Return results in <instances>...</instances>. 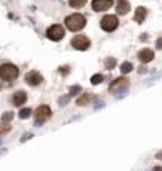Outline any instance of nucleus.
I'll list each match as a JSON object with an SVG mask.
<instances>
[{
  "mask_svg": "<svg viewBox=\"0 0 162 171\" xmlns=\"http://www.w3.org/2000/svg\"><path fill=\"white\" fill-rule=\"evenodd\" d=\"M10 130H12V125H9L7 123H6V124H0V135L9 133Z\"/></svg>",
  "mask_w": 162,
  "mask_h": 171,
  "instance_id": "obj_21",
  "label": "nucleus"
},
{
  "mask_svg": "<svg viewBox=\"0 0 162 171\" xmlns=\"http://www.w3.org/2000/svg\"><path fill=\"white\" fill-rule=\"evenodd\" d=\"M85 3H87V0H68V5L73 9H81L85 6Z\"/></svg>",
  "mask_w": 162,
  "mask_h": 171,
  "instance_id": "obj_15",
  "label": "nucleus"
},
{
  "mask_svg": "<svg viewBox=\"0 0 162 171\" xmlns=\"http://www.w3.org/2000/svg\"><path fill=\"white\" fill-rule=\"evenodd\" d=\"M12 120H13V113L12 111H6L5 114L2 116V121H5V123H9Z\"/></svg>",
  "mask_w": 162,
  "mask_h": 171,
  "instance_id": "obj_20",
  "label": "nucleus"
},
{
  "mask_svg": "<svg viewBox=\"0 0 162 171\" xmlns=\"http://www.w3.org/2000/svg\"><path fill=\"white\" fill-rule=\"evenodd\" d=\"M154 57H155V54H154V51L151 50V49H142V50L138 53V59L142 61V63H149V61H152Z\"/></svg>",
  "mask_w": 162,
  "mask_h": 171,
  "instance_id": "obj_9",
  "label": "nucleus"
},
{
  "mask_svg": "<svg viewBox=\"0 0 162 171\" xmlns=\"http://www.w3.org/2000/svg\"><path fill=\"white\" fill-rule=\"evenodd\" d=\"M19 77V69L17 66L12 64V63H5L0 66V79L5 81H13Z\"/></svg>",
  "mask_w": 162,
  "mask_h": 171,
  "instance_id": "obj_2",
  "label": "nucleus"
},
{
  "mask_svg": "<svg viewBox=\"0 0 162 171\" xmlns=\"http://www.w3.org/2000/svg\"><path fill=\"white\" fill-rule=\"evenodd\" d=\"M127 86H128V80L125 79V77H120V79H115L111 83V86H110V90H111V93H114V90H115L117 87L121 88V87H127Z\"/></svg>",
  "mask_w": 162,
  "mask_h": 171,
  "instance_id": "obj_12",
  "label": "nucleus"
},
{
  "mask_svg": "<svg viewBox=\"0 0 162 171\" xmlns=\"http://www.w3.org/2000/svg\"><path fill=\"white\" fill-rule=\"evenodd\" d=\"M145 17H147V9L145 7H137V10H135V16H134V20L137 22V23H142L144 20H145Z\"/></svg>",
  "mask_w": 162,
  "mask_h": 171,
  "instance_id": "obj_13",
  "label": "nucleus"
},
{
  "mask_svg": "<svg viewBox=\"0 0 162 171\" xmlns=\"http://www.w3.org/2000/svg\"><path fill=\"white\" fill-rule=\"evenodd\" d=\"M90 39L85 36H83V34H77L75 37H73V40H71V46L74 47L75 50H87L88 47H90Z\"/></svg>",
  "mask_w": 162,
  "mask_h": 171,
  "instance_id": "obj_6",
  "label": "nucleus"
},
{
  "mask_svg": "<svg viewBox=\"0 0 162 171\" xmlns=\"http://www.w3.org/2000/svg\"><path fill=\"white\" fill-rule=\"evenodd\" d=\"M30 114H31V110H30V108H21L19 113V117L20 118H28Z\"/></svg>",
  "mask_w": 162,
  "mask_h": 171,
  "instance_id": "obj_18",
  "label": "nucleus"
},
{
  "mask_svg": "<svg viewBox=\"0 0 162 171\" xmlns=\"http://www.w3.org/2000/svg\"><path fill=\"white\" fill-rule=\"evenodd\" d=\"M152 171H162V167H154Z\"/></svg>",
  "mask_w": 162,
  "mask_h": 171,
  "instance_id": "obj_23",
  "label": "nucleus"
},
{
  "mask_svg": "<svg viewBox=\"0 0 162 171\" xmlns=\"http://www.w3.org/2000/svg\"><path fill=\"white\" fill-rule=\"evenodd\" d=\"M102 80H104V77H102L101 74H94L93 77H91V84H94V86H95V84H100Z\"/></svg>",
  "mask_w": 162,
  "mask_h": 171,
  "instance_id": "obj_19",
  "label": "nucleus"
},
{
  "mask_svg": "<svg viewBox=\"0 0 162 171\" xmlns=\"http://www.w3.org/2000/svg\"><path fill=\"white\" fill-rule=\"evenodd\" d=\"M115 64H117V60L114 59V57H108L105 60V67L108 70H112L114 67H115Z\"/></svg>",
  "mask_w": 162,
  "mask_h": 171,
  "instance_id": "obj_17",
  "label": "nucleus"
},
{
  "mask_svg": "<svg viewBox=\"0 0 162 171\" xmlns=\"http://www.w3.org/2000/svg\"><path fill=\"white\" fill-rule=\"evenodd\" d=\"M117 27H118V19H117V16L108 14V16H104V17L101 19V29L104 32L111 33V32H114Z\"/></svg>",
  "mask_w": 162,
  "mask_h": 171,
  "instance_id": "obj_5",
  "label": "nucleus"
},
{
  "mask_svg": "<svg viewBox=\"0 0 162 171\" xmlns=\"http://www.w3.org/2000/svg\"><path fill=\"white\" fill-rule=\"evenodd\" d=\"M157 49H159V50L162 49V37H159L157 40Z\"/></svg>",
  "mask_w": 162,
  "mask_h": 171,
  "instance_id": "obj_22",
  "label": "nucleus"
},
{
  "mask_svg": "<svg viewBox=\"0 0 162 171\" xmlns=\"http://www.w3.org/2000/svg\"><path fill=\"white\" fill-rule=\"evenodd\" d=\"M112 5H114L112 0H93V3H91L94 12H105Z\"/></svg>",
  "mask_w": 162,
  "mask_h": 171,
  "instance_id": "obj_8",
  "label": "nucleus"
},
{
  "mask_svg": "<svg viewBox=\"0 0 162 171\" xmlns=\"http://www.w3.org/2000/svg\"><path fill=\"white\" fill-rule=\"evenodd\" d=\"M34 117H36V123L37 124H41L44 123L46 120H48L51 117V108L46 104H41V106H38L34 111Z\"/></svg>",
  "mask_w": 162,
  "mask_h": 171,
  "instance_id": "obj_4",
  "label": "nucleus"
},
{
  "mask_svg": "<svg viewBox=\"0 0 162 171\" xmlns=\"http://www.w3.org/2000/svg\"><path fill=\"white\" fill-rule=\"evenodd\" d=\"M91 98H93L91 94H83L80 98H77V104L78 106H87L88 103L91 101Z\"/></svg>",
  "mask_w": 162,
  "mask_h": 171,
  "instance_id": "obj_14",
  "label": "nucleus"
},
{
  "mask_svg": "<svg viewBox=\"0 0 162 171\" xmlns=\"http://www.w3.org/2000/svg\"><path fill=\"white\" fill-rule=\"evenodd\" d=\"M64 23H65V26H67V29L71 30V32H80V30H83V29L85 27L87 20H85V17H84L83 14L74 13V14L67 16L64 20Z\"/></svg>",
  "mask_w": 162,
  "mask_h": 171,
  "instance_id": "obj_1",
  "label": "nucleus"
},
{
  "mask_svg": "<svg viewBox=\"0 0 162 171\" xmlns=\"http://www.w3.org/2000/svg\"><path fill=\"white\" fill-rule=\"evenodd\" d=\"M43 76L38 71H30V73L26 74V83L28 84V86H31V87H36V86H38V84L43 83Z\"/></svg>",
  "mask_w": 162,
  "mask_h": 171,
  "instance_id": "obj_7",
  "label": "nucleus"
},
{
  "mask_svg": "<svg viewBox=\"0 0 162 171\" xmlns=\"http://www.w3.org/2000/svg\"><path fill=\"white\" fill-rule=\"evenodd\" d=\"M46 36L50 40H53V42H60L61 39L65 36V30L60 24H53V26H50V27L47 29Z\"/></svg>",
  "mask_w": 162,
  "mask_h": 171,
  "instance_id": "obj_3",
  "label": "nucleus"
},
{
  "mask_svg": "<svg viewBox=\"0 0 162 171\" xmlns=\"http://www.w3.org/2000/svg\"><path fill=\"white\" fill-rule=\"evenodd\" d=\"M130 10H131V5L128 0H118V3H117V12H118V14L125 16Z\"/></svg>",
  "mask_w": 162,
  "mask_h": 171,
  "instance_id": "obj_11",
  "label": "nucleus"
},
{
  "mask_svg": "<svg viewBox=\"0 0 162 171\" xmlns=\"http://www.w3.org/2000/svg\"><path fill=\"white\" fill-rule=\"evenodd\" d=\"M26 101H27V94H26V91L19 90V91L14 93V96H13V104H14V106L20 107L21 104H24Z\"/></svg>",
  "mask_w": 162,
  "mask_h": 171,
  "instance_id": "obj_10",
  "label": "nucleus"
},
{
  "mask_svg": "<svg viewBox=\"0 0 162 171\" xmlns=\"http://www.w3.org/2000/svg\"><path fill=\"white\" fill-rule=\"evenodd\" d=\"M132 69H134V66H132V63H130V61H125V63L121 64V71H122L124 74L132 71Z\"/></svg>",
  "mask_w": 162,
  "mask_h": 171,
  "instance_id": "obj_16",
  "label": "nucleus"
}]
</instances>
